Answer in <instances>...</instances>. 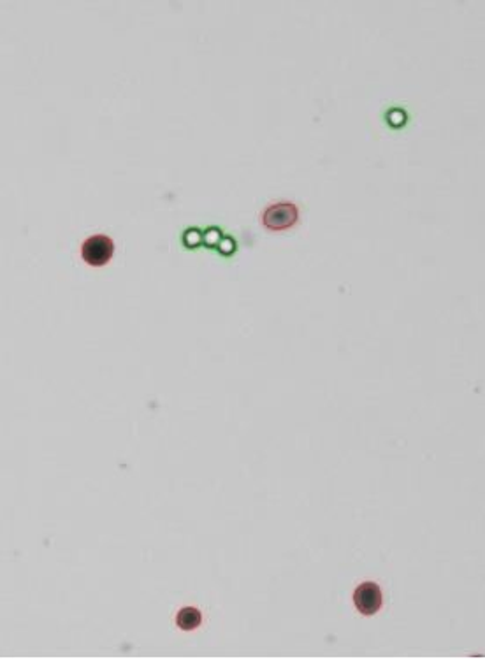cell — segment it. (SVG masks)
<instances>
[{
    "label": "cell",
    "instance_id": "7a4b0ae2",
    "mask_svg": "<svg viewBox=\"0 0 485 659\" xmlns=\"http://www.w3.org/2000/svg\"><path fill=\"white\" fill-rule=\"evenodd\" d=\"M115 245L108 236H90L81 245V257L88 266H104L113 257Z\"/></svg>",
    "mask_w": 485,
    "mask_h": 659
},
{
    "label": "cell",
    "instance_id": "5b68a950",
    "mask_svg": "<svg viewBox=\"0 0 485 659\" xmlns=\"http://www.w3.org/2000/svg\"><path fill=\"white\" fill-rule=\"evenodd\" d=\"M183 241H185L187 247H196V245L201 241L199 231H196V229H190V231H187L185 236H183Z\"/></svg>",
    "mask_w": 485,
    "mask_h": 659
},
{
    "label": "cell",
    "instance_id": "6da1fadb",
    "mask_svg": "<svg viewBox=\"0 0 485 659\" xmlns=\"http://www.w3.org/2000/svg\"><path fill=\"white\" fill-rule=\"evenodd\" d=\"M299 220V210L294 203L282 201L268 206L262 213V225L269 231H285L294 227Z\"/></svg>",
    "mask_w": 485,
    "mask_h": 659
},
{
    "label": "cell",
    "instance_id": "3957f363",
    "mask_svg": "<svg viewBox=\"0 0 485 659\" xmlns=\"http://www.w3.org/2000/svg\"><path fill=\"white\" fill-rule=\"evenodd\" d=\"M355 609L364 616H373L382 609L384 598H382V589L375 582H364L355 589L354 593Z\"/></svg>",
    "mask_w": 485,
    "mask_h": 659
},
{
    "label": "cell",
    "instance_id": "277c9868",
    "mask_svg": "<svg viewBox=\"0 0 485 659\" xmlns=\"http://www.w3.org/2000/svg\"><path fill=\"white\" fill-rule=\"evenodd\" d=\"M201 619H203V617H201L199 610L194 609V607H185V609H181L180 612H178L176 623L183 631H192L199 626Z\"/></svg>",
    "mask_w": 485,
    "mask_h": 659
}]
</instances>
